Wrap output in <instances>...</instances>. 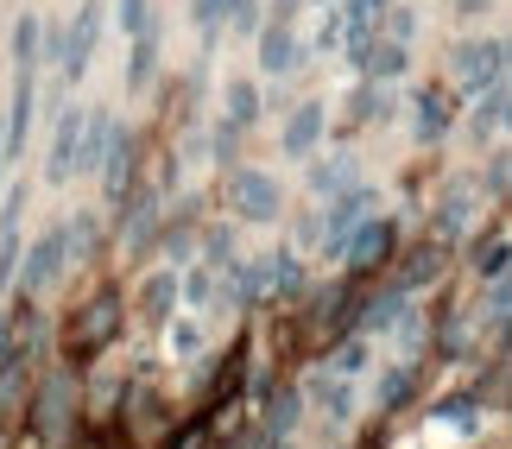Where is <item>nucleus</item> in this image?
<instances>
[{"mask_svg": "<svg viewBox=\"0 0 512 449\" xmlns=\"http://www.w3.org/2000/svg\"><path fill=\"white\" fill-rule=\"evenodd\" d=\"M323 127H329V108L323 102H298V108H291V121H285V152H291V159H310V152H317L323 146Z\"/></svg>", "mask_w": 512, "mask_h": 449, "instance_id": "6e6552de", "label": "nucleus"}, {"mask_svg": "<svg viewBox=\"0 0 512 449\" xmlns=\"http://www.w3.org/2000/svg\"><path fill=\"white\" fill-rule=\"evenodd\" d=\"M291 64H298V32H291L285 19L260 26V70L266 76H291Z\"/></svg>", "mask_w": 512, "mask_h": 449, "instance_id": "4468645a", "label": "nucleus"}, {"mask_svg": "<svg viewBox=\"0 0 512 449\" xmlns=\"http://www.w3.org/2000/svg\"><path fill=\"white\" fill-rule=\"evenodd\" d=\"M481 7H494V0H456V13H481Z\"/></svg>", "mask_w": 512, "mask_h": 449, "instance_id": "58836bf2", "label": "nucleus"}, {"mask_svg": "<svg viewBox=\"0 0 512 449\" xmlns=\"http://www.w3.org/2000/svg\"><path fill=\"white\" fill-rule=\"evenodd\" d=\"M449 114H456V95H449V89L418 95V140H424V146H437L443 133H449Z\"/></svg>", "mask_w": 512, "mask_h": 449, "instance_id": "f3484780", "label": "nucleus"}, {"mask_svg": "<svg viewBox=\"0 0 512 449\" xmlns=\"http://www.w3.org/2000/svg\"><path fill=\"white\" fill-rule=\"evenodd\" d=\"M171 291H177V279H152V291H146V310H152V317H165V310H171Z\"/></svg>", "mask_w": 512, "mask_h": 449, "instance_id": "2f4dec72", "label": "nucleus"}, {"mask_svg": "<svg viewBox=\"0 0 512 449\" xmlns=\"http://www.w3.org/2000/svg\"><path fill=\"white\" fill-rule=\"evenodd\" d=\"M392 253V222H380V216H361L348 228V241H342V253L336 260L348 266V272H367V266H380Z\"/></svg>", "mask_w": 512, "mask_h": 449, "instance_id": "39448f33", "label": "nucleus"}, {"mask_svg": "<svg viewBox=\"0 0 512 449\" xmlns=\"http://www.w3.org/2000/svg\"><path fill=\"white\" fill-rule=\"evenodd\" d=\"M121 247L127 253H146L152 234H159V190H133V197H121Z\"/></svg>", "mask_w": 512, "mask_h": 449, "instance_id": "0eeeda50", "label": "nucleus"}, {"mask_svg": "<svg viewBox=\"0 0 512 449\" xmlns=\"http://www.w3.org/2000/svg\"><path fill=\"white\" fill-rule=\"evenodd\" d=\"M70 260V241H64V228H51V234H38L32 253H26V266H13V285L26 291V298H38V291H51L57 285V272H64Z\"/></svg>", "mask_w": 512, "mask_h": 449, "instance_id": "20e7f679", "label": "nucleus"}, {"mask_svg": "<svg viewBox=\"0 0 512 449\" xmlns=\"http://www.w3.org/2000/svg\"><path fill=\"white\" fill-rule=\"evenodd\" d=\"M386 7H392V0H342V19H348V26H380Z\"/></svg>", "mask_w": 512, "mask_h": 449, "instance_id": "c756f323", "label": "nucleus"}, {"mask_svg": "<svg viewBox=\"0 0 512 449\" xmlns=\"http://www.w3.org/2000/svg\"><path fill=\"white\" fill-rule=\"evenodd\" d=\"M354 178H361V165H354L348 152H336L329 165H317V171H310V197H317V203H336L342 190H354Z\"/></svg>", "mask_w": 512, "mask_h": 449, "instance_id": "dca6fc26", "label": "nucleus"}, {"mask_svg": "<svg viewBox=\"0 0 512 449\" xmlns=\"http://www.w3.org/2000/svg\"><path fill=\"white\" fill-rule=\"evenodd\" d=\"M70 336H64V348L76 361H89V355H102V348L114 342V329H121V298L114 291H95V298L83 304V310H70Z\"/></svg>", "mask_w": 512, "mask_h": 449, "instance_id": "f03ea898", "label": "nucleus"}, {"mask_svg": "<svg viewBox=\"0 0 512 449\" xmlns=\"http://www.w3.org/2000/svg\"><path fill=\"white\" fill-rule=\"evenodd\" d=\"M506 178H512V165H506V152H494V165H487V197H506Z\"/></svg>", "mask_w": 512, "mask_h": 449, "instance_id": "473e14b6", "label": "nucleus"}, {"mask_svg": "<svg viewBox=\"0 0 512 449\" xmlns=\"http://www.w3.org/2000/svg\"><path fill=\"white\" fill-rule=\"evenodd\" d=\"M32 108H38V70H19V89H13V108H7V159L26 152V133H32Z\"/></svg>", "mask_w": 512, "mask_h": 449, "instance_id": "9d476101", "label": "nucleus"}, {"mask_svg": "<svg viewBox=\"0 0 512 449\" xmlns=\"http://www.w3.org/2000/svg\"><path fill=\"white\" fill-rule=\"evenodd\" d=\"M291 424H298V393H279V399H272V412H266V431L285 437Z\"/></svg>", "mask_w": 512, "mask_h": 449, "instance_id": "c85d7f7f", "label": "nucleus"}, {"mask_svg": "<svg viewBox=\"0 0 512 449\" xmlns=\"http://www.w3.org/2000/svg\"><path fill=\"white\" fill-rule=\"evenodd\" d=\"M95 38H102V0H83V13H76L70 26H64V64H57V70L70 76V83L89 70V57H95Z\"/></svg>", "mask_w": 512, "mask_h": 449, "instance_id": "423d86ee", "label": "nucleus"}, {"mask_svg": "<svg viewBox=\"0 0 512 449\" xmlns=\"http://www.w3.org/2000/svg\"><path fill=\"white\" fill-rule=\"evenodd\" d=\"M317 399L342 418V412H348V380H323V386H317Z\"/></svg>", "mask_w": 512, "mask_h": 449, "instance_id": "7c9ffc66", "label": "nucleus"}, {"mask_svg": "<svg viewBox=\"0 0 512 449\" xmlns=\"http://www.w3.org/2000/svg\"><path fill=\"white\" fill-rule=\"evenodd\" d=\"M506 102H512L506 83H487V89L475 95V114H468V133H475V146H481V140H500V133H506Z\"/></svg>", "mask_w": 512, "mask_h": 449, "instance_id": "f8f14e48", "label": "nucleus"}, {"mask_svg": "<svg viewBox=\"0 0 512 449\" xmlns=\"http://www.w3.org/2000/svg\"><path fill=\"white\" fill-rule=\"evenodd\" d=\"M411 399V367H399V374H386V405Z\"/></svg>", "mask_w": 512, "mask_h": 449, "instance_id": "72a5a7b5", "label": "nucleus"}, {"mask_svg": "<svg viewBox=\"0 0 512 449\" xmlns=\"http://www.w3.org/2000/svg\"><path fill=\"white\" fill-rule=\"evenodd\" d=\"M38 45H45V26H38L32 13H19V26H13V64L19 70H38Z\"/></svg>", "mask_w": 512, "mask_h": 449, "instance_id": "4be33fe9", "label": "nucleus"}, {"mask_svg": "<svg viewBox=\"0 0 512 449\" xmlns=\"http://www.w3.org/2000/svg\"><path fill=\"white\" fill-rule=\"evenodd\" d=\"M380 32L392 38V45H411V38H418V13H411V7H386L380 13Z\"/></svg>", "mask_w": 512, "mask_h": 449, "instance_id": "b1692460", "label": "nucleus"}, {"mask_svg": "<svg viewBox=\"0 0 512 449\" xmlns=\"http://www.w3.org/2000/svg\"><path fill=\"white\" fill-rule=\"evenodd\" d=\"M0 171H7V127H0Z\"/></svg>", "mask_w": 512, "mask_h": 449, "instance_id": "ea45409f", "label": "nucleus"}, {"mask_svg": "<svg viewBox=\"0 0 512 449\" xmlns=\"http://www.w3.org/2000/svg\"><path fill=\"white\" fill-rule=\"evenodd\" d=\"M152 19H159V13H152V0H114V26H121L127 38H133V32H146Z\"/></svg>", "mask_w": 512, "mask_h": 449, "instance_id": "5701e85b", "label": "nucleus"}, {"mask_svg": "<svg viewBox=\"0 0 512 449\" xmlns=\"http://www.w3.org/2000/svg\"><path fill=\"white\" fill-rule=\"evenodd\" d=\"M222 203H228V216H241V222H279L285 190H279V178H266V171L241 165V171H228Z\"/></svg>", "mask_w": 512, "mask_h": 449, "instance_id": "f257e3e1", "label": "nucleus"}, {"mask_svg": "<svg viewBox=\"0 0 512 449\" xmlns=\"http://www.w3.org/2000/svg\"><path fill=\"white\" fill-rule=\"evenodd\" d=\"M159 32H165L159 19H152L146 32H133V57H127V83H133V89H146L152 70H159Z\"/></svg>", "mask_w": 512, "mask_h": 449, "instance_id": "6ab92c4d", "label": "nucleus"}, {"mask_svg": "<svg viewBox=\"0 0 512 449\" xmlns=\"http://www.w3.org/2000/svg\"><path fill=\"white\" fill-rule=\"evenodd\" d=\"M228 7H234V0H190V13H196V32H203L209 45H215V32H222Z\"/></svg>", "mask_w": 512, "mask_h": 449, "instance_id": "a878e982", "label": "nucleus"}, {"mask_svg": "<svg viewBox=\"0 0 512 449\" xmlns=\"http://www.w3.org/2000/svg\"><path fill=\"white\" fill-rule=\"evenodd\" d=\"M7 342H13V323L0 317V361H7Z\"/></svg>", "mask_w": 512, "mask_h": 449, "instance_id": "4c0bfd02", "label": "nucleus"}, {"mask_svg": "<svg viewBox=\"0 0 512 449\" xmlns=\"http://www.w3.org/2000/svg\"><path fill=\"white\" fill-rule=\"evenodd\" d=\"M19 209H26V190H13L7 216H0V291L13 285V266H19Z\"/></svg>", "mask_w": 512, "mask_h": 449, "instance_id": "a211bd4d", "label": "nucleus"}, {"mask_svg": "<svg viewBox=\"0 0 512 449\" xmlns=\"http://www.w3.org/2000/svg\"><path fill=\"white\" fill-rule=\"evenodd\" d=\"M468 209H475V203H468V190H449V197H443V209H437L443 234H462V228H468Z\"/></svg>", "mask_w": 512, "mask_h": 449, "instance_id": "bb28decb", "label": "nucleus"}, {"mask_svg": "<svg viewBox=\"0 0 512 449\" xmlns=\"http://www.w3.org/2000/svg\"><path fill=\"white\" fill-rule=\"evenodd\" d=\"M209 285H215L209 272H190V279H184V298H190V304H203V298H209Z\"/></svg>", "mask_w": 512, "mask_h": 449, "instance_id": "c9c22d12", "label": "nucleus"}, {"mask_svg": "<svg viewBox=\"0 0 512 449\" xmlns=\"http://www.w3.org/2000/svg\"><path fill=\"white\" fill-rule=\"evenodd\" d=\"M102 190H108V203H121L127 190H133V133L127 127H114V140H108V152H102Z\"/></svg>", "mask_w": 512, "mask_h": 449, "instance_id": "9b49d317", "label": "nucleus"}, {"mask_svg": "<svg viewBox=\"0 0 512 449\" xmlns=\"http://www.w3.org/2000/svg\"><path fill=\"white\" fill-rule=\"evenodd\" d=\"M260 19H266V0H234L222 26H234V32H260Z\"/></svg>", "mask_w": 512, "mask_h": 449, "instance_id": "cd10ccee", "label": "nucleus"}, {"mask_svg": "<svg viewBox=\"0 0 512 449\" xmlns=\"http://www.w3.org/2000/svg\"><path fill=\"white\" fill-rule=\"evenodd\" d=\"M196 336H203V329H196V323H177V336H171V348H177V355H196Z\"/></svg>", "mask_w": 512, "mask_h": 449, "instance_id": "f704fd0d", "label": "nucleus"}, {"mask_svg": "<svg viewBox=\"0 0 512 449\" xmlns=\"http://www.w3.org/2000/svg\"><path fill=\"white\" fill-rule=\"evenodd\" d=\"M76 133H83V108H64L57 114V133H51V159H45V171H51V184H70L76 178Z\"/></svg>", "mask_w": 512, "mask_h": 449, "instance_id": "1a4fd4ad", "label": "nucleus"}, {"mask_svg": "<svg viewBox=\"0 0 512 449\" xmlns=\"http://www.w3.org/2000/svg\"><path fill=\"white\" fill-rule=\"evenodd\" d=\"M456 83L481 95L487 83H506V38H462L456 45Z\"/></svg>", "mask_w": 512, "mask_h": 449, "instance_id": "7ed1b4c3", "label": "nucleus"}, {"mask_svg": "<svg viewBox=\"0 0 512 449\" xmlns=\"http://www.w3.org/2000/svg\"><path fill=\"white\" fill-rule=\"evenodd\" d=\"M405 64H411V45L373 38V45H367V57H361V76H367V83H399V76H405Z\"/></svg>", "mask_w": 512, "mask_h": 449, "instance_id": "2eb2a0df", "label": "nucleus"}, {"mask_svg": "<svg viewBox=\"0 0 512 449\" xmlns=\"http://www.w3.org/2000/svg\"><path fill=\"white\" fill-rule=\"evenodd\" d=\"M64 412H70V386L64 380H45V393H38V431L64 437Z\"/></svg>", "mask_w": 512, "mask_h": 449, "instance_id": "aec40b11", "label": "nucleus"}, {"mask_svg": "<svg viewBox=\"0 0 512 449\" xmlns=\"http://www.w3.org/2000/svg\"><path fill=\"white\" fill-rule=\"evenodd\" d=\"M298 7H304V0H272V19H285V26H291V19H298Z\"/></svg>", "mask_w": 512, "mask_h": 449, "instance_id": "e433bc0d", "label": "nucleus"}, {"mask_svg": "<svg viewBox=\"0 0 512 449\" xmlns=\"http://www.w3.org/2000/svg\"><path fill=\"white\" fill-rule=\"evenodd\" d=\"M222 121H234V127H253V121H260V89H253V83H241V76H228Z\"/></svg>", "mask_w": 512, "mask_h": 449, "instance_id": "412c9836", "label": "nucleus"}, {"mask_svg": "<svg viewBox=\"0 0 512 449\" xmlns=\"http://www.w3.org/2000/svg\"><path fill=\"white\" fill-rule=\"evenodd\" d=\"M241 285H247V298L253 291H298V260L291 253H266V260H253L241 272Z\"/></svg>", "mask_w": 512, "mask_h": 449, "instance_id": "ddd939ff", "label": "nucleus"}, {"mask_svg": "<svg viewBox=\"0 0 512 449\" xmlns=\"http://www.w3.org/2000/svg\"><path fill=\"white\" fill-rule=\"evenodd\" d=\"M475 266L487 272V279H506V228H494L487 247H475Z\"/></svg>", "mask_w": 512, "mask_h": 449, "instance_id": "393cba45", "label": "nucleus"}]
</instances>
